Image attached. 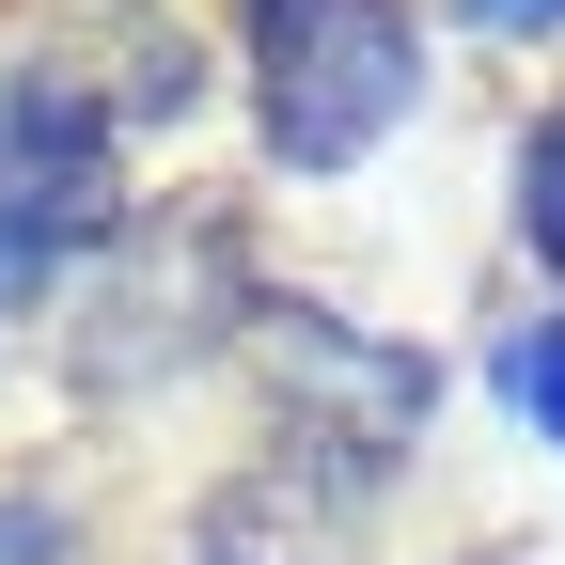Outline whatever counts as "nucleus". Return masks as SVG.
I'll return each mask as SVG.
<instances>
[{"instance_id":"nucleus-2","label":"nucleus","mask_w":565,"mask_h":565,"mask_svg":"<svg viewBox=\"0 0 565 565\" xmlns=\"http://www.w3.org/2000/svg\"><path fill=\"white\" fill-rule=\"evenodd\" d=\"M126 221V173H110V110L79 79H0V282L79 267L95 236Z\"/></svg>"},{"instance_id":"nucleus-4","label":"nucleus","mask_w":565,"mask_h":565,"mask_svg":"<svg viewBox=\"0 0 565 565\" xmlns=\"http://www.w3.org/2000/svg\"><path fill=\"white\" fill-rule=\"evenodd\" d=\"M503 393H519V424L565 440V315H550V330H503Z\"/></svg>"},{"instance_id":"nucleus-3","label":"nucleus","mask_w":565,"mask_h":565,"mask_svg":"<svg viewBox=\"0 0 565 565\" xmlns=\"http://www.w3.org/2000/svg\"><path fill=\"white\" fill-rule=\"evenodd\" d=\"M267 377H282V424H330L345 456H393L424 424V362L330 330V315H267Z\"/></svg>"},{"instance_id":"nucleus-5","label":"nucleus","mask_w":565,"mask_h":565,"mask_svg":"<svg viewBox=\"0 0 565 565\" xmlns=\"http://www.w3.org/2000/svg\"><path fill=\"white\" fill-rule=\"evenodd\" d=\"M519 204H534V252L565 267V110L534 126V158H519Z\"/></svg>"},{"instance_id":"nucleus-6","label":"nucleus","mask_w":565,"mask_h":565,"mask_svg":"<svg viewBox=\"0 0 565 565\" xmlns=\"http://www.w3.org/2000/svg\"><path fill=\"white\" fill-rule=\"evenodd\" d=\"M471 17H487V32H550L565 0H471Z\"/></svg>"},{"instance_id":"nucleus-1","label":"nucleus","mask_w":565,"mask_h":565,"mask_svg":"<svg viewBox=\"0 0 565 565\" xmlns=\"http://www.w3.org/2000/svg\"><path fill=\"white\" fill-rule=\"evenodd\" d=\"M252 95H267V141L299 173H345L424 95V47L393 0H252Z\"/></svg>"}]
</instances>
